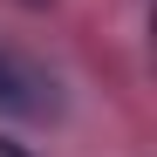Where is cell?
Wrapping results in <instances>:
<instances>
[{"mask_svg":"<svg viewBox=\"0 0 157 157\" xmlns=\"http://www.w3.org/2000/svg\"><path fill=\"white\" fill-rule=\"evenodd\" d=\"M0 157H34L28 144H7V137H0Z\"/></svg>","mask_w":157,"mask_h":157,"instance_id":"7a4b0ae2","label":"cell"},{"mask_svg":"<svg viewBox=\"0 0 157 157\" xmlns=\"http://www.w3.org/2000/svg\"><path fill=\"white\" fill-rule=\"evenodd\" d=\"M0 109L7 116H55V82L21 62V55H0Z\"/></svg>","mask_w":157,"mask_h":157,"instance_id":"6da1fadb","label":"cell"}]
</instances>
